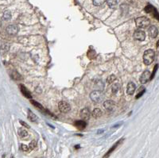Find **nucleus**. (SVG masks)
Listing matches in <instances>:
<instances>
[{
  "label": "nucleus",
  "instance_id": "23",
  "mask_svg": "<svg viewBox=\"0 0 159 158\" xmlns=\"http://www.w3.org/2000/svg\"><path fill=\"white\" fill-rule=\"evenodd\" d=\"M115 80H116V76L112 74V75H111L108 76L107 80V84H113V82Z\"/></svg>",
  "mask_w": 159,
  "mask_h": 158
},
{
  "label": "nucleus",
  "instance_id": "4",
  "mask_svg": "<svg viewBox=\"0 0 159 158\" xmlns=\"http://www.w3.org/2000/svg\"><path fill=\"white\" fill-rule=\"evenodd\" d=\"M123 138H121L120 140L117 141H116V142H115V144H114V145H112L109 149H108V151H107V152L103 155V158H108V157L112 154V152H113L117 149V147L123 142Z\"/></svg>",
  "mask_w": 159,
  "mask_h": 158
},
{
  "label": "nucleus",
  "instance_id": "29",
  "mask_svg": "<svg viewBox=\"0 0 159 158\" xmlns=\"http://www.w3.org/2000/svg\"><path fill=\"white\" fill-rule=\"evenodd\" d=\"M157 69H158V64H157L154 65L153 69V72H152V73H151V75H150V80H153V77H154V75H155L156 72H157Z\"/></svg>",
  "mask_w": 159,
  "mask_h": 158
},
{
  "label": "nucleus",
  "instance_id": "31",
  "mask_svg": "<svg viewBox=\"0 0 159 158\" xmlns=\"http://www.w3.org/2000/svg\"><path fill=\"white\" fill-rule=\"evenodd\" d=\"M21 149L24 152H28L29 149V146H27L26 145H24V144H22L21 145Z\"/></svg>",
  "mask_w": 159,
  "mask_h": 158
},
{
  "label": "nucleus",
  "instance_id": "6",
  "mask_svg": "<svg viewBox=\"0 0 159 158\" xmlns=\"http://www.w3.org/2000/svg\"><path fill=\"white\" fill-rule=\"evenodd\" d=\"M58 108L61 112L62 113H68L71 110V106L69 103H68L66 101H61L58 103Z\"/></svg>",
  "mask_w": 159,
  "mask_h": 158
},
{
  "label": "nucleus",
  "instance_id": "2",
  "mask_svg": "<svg viewBox=\"0 0 159 158\" xmlns=\"http://www.w3.org/2000/svg\"><path fill=\"white\" fill-rule=\"evenodd\" d=\"M135 23H136L137 27L141 28V29H144V28H146L150 26V21L146 17H139V18H136Z\"/></svg>",
  "mask_w": 159,
  "mask_h": 158
},
{
  "label": "nucleus",
  "instance_id": "16",
  "mask_svg": "<svg viewBox=\"0 0 159 158\" xmlns=\"http://www.w3.org/2000/svg\"><path fill=\"white\" fill-rule=\"evenodd\" d=\"M10 50V45L9 44H3L0 46V53L2 55L7 53Z\"/></svg>",
  "mask_w": 159,
  "mask_h": 158
},
{
  "label": "nucleus",
  "instance_id": "20",
  "mask_svg": "<svg viewBox=\"0 0 159 158\" xmlns=\"http://www.w3.org/2000/svg\"><path fill=\"white\" fill-rule=\"evenodd\" d=\"M3 19L5 20V21H9V20H11V11H5L4 12H3Z\"/></svg>",
  "mask_w": 159,
  "mask_h": 158
},
{
  "label": "nucleus",
  "instance_id": "8",
  "mask_svg": "<svg viewBox=\"0 0 159 158\" xmlns=\"http://www.w3.org/2000/svg\"><path fill=\"white\" fill-rule=\"evenodd\" d=\"M150 75H151V73L148 70H146L145 72H143L142 74L140 76V82H141V84H144L147 83L149 80H150Z\"/></svg>",
  "mask_w": 159,
  "mask_h": 158
},
{
  "label": "nucleus",
  "instance_id": "17",
  "mask_svg": "<svg viewBox=\"0 0 159 158\" xmlns=\"http://www.w3.org/2000/svg\"><path fill=\"white\" fill-rule=\"evenodd\" d=\"M28 119L30 122H33V123L37 122V119L36 114L33 112H32L30 110H28Z\"/></svg>",
  "mask_w": 159,
  "mask_h": 158
},
{
  "label": "nucleus",
  "instance_id": "28",
  "mask_svg": "<svg viewBox=\"0 0 159 158\" xmlns=\"http://www.w3.org/2000/svg\"><path fill=\"white\" fill-rule=\"evenodd\" d=\"M146 92V89L143 88V87H142L141 88H140V91H139V92H138V94L136 95V99H139L140 97H142V95H143V94Z\"/></svg>",
  "mask_w": 159,
  "mask_h": 158
},
{
  "label": "nucleus",
  "instance_id": "19",
  "mask_svg": "<svg viewBox=\"0 0 159 158\" xmlns=\"http://www.w3.org/2000/svg\"><path fill=\"white\" fill-rule=\"evenodd\" d=\"M18 135L21 138H26L28 137V132L24 129L20 128V129H18Z\"/></svg>",
  "mask_w": 159,
  "mask_h": 158
},
{
  "label": "nucleus",
  "instance_id": "11",
  "mask_svg": "<svg viewBox=\"0 0 159 158\" xmlns=\"http://www.w3.org/2000/svg\"><path fill=\"white\" fill-rule=\"evenodd\" d=\"M103 106L107 110H113L115 106V102L112 100H107L104 102Z\"/></svg>",
  "mask_w": 159,
  "mask_h": 158
},
{
  "label": "nucleus",
  "instance_id": "27",
  "mask_svg": "<svg viewBox=\"0 0 159 158\" xmlns=\"http://www.w3.org/2000/svg\"><path fill=\"white\" fill-rule=\"evenodd\" d=\"M36 147H37V141L35 140H33L29 145V150H33Z\"/></svg>",
  "mask_w": 159,
  "mask_h": 158
},
{
  "label": "nucleus",
  "instance_id": "14",
  "mask_svg": "<svg viewBox=\"0 0 159 158\" xmlns=\"http://www.w3.org/2000/svg\"><path fill=\"white\" fill-rule=\"evenodd\" d=\"M135 88H136L135 84L133 82H130V83H128L127 87V93L129 95H132L135 93Z\"/></svg>",
  "mask_w": 159,
  "mask_h": 158
},
{
  "label": "nucleus",
  "instance_id": "1",
  "mask_svg": "<svg viewBox=\"0 0 159 158\" xmlns=\"http://www.w3.org/2000/svg\"><path fill=\"white\" fill-rule=\"evenodd\" d=\"M155 53L153 49H147L143 54V63L146 65H150L154 60Z\"/></svg>",
  "mask_w": 159,
  "mask_h": 158
},
{
  "label": "nucleus",
  "instance_id": "26",
  "mask_svg": "<svg viewBox=\"0 0 159 158\" xmlns=\"http://www.w3.org/2000/svg\"><path fill=\"white\" fill-rule=\"evenodd\" d=\"M118 88H119V85L118 84H114L111 87V91L113 94H116L118 91Z\"/></svg>",
  "mask_w": 159,
  "mask_h": 158
},
{
  "label": "nucleus",
  "instance_id": "13",
  "mask_svg": "<svg viewBox=\"0 0 159 158\" xmlns=\"http://www.w3.org/2000/svg\"><path fill=\"white\" fill-rule=\"evenodd\" d=\"M74 125H75V126H76L78 130H80L85 129L86 126H87V123H86V122L84 121V120H79V121H76V122H75Z\"/></svg>",
  "mask_w": 159,
  "mask_h": 158
},
{
  "label": "nucleus",
  "instance_id": "9",
  "mask_svg": "<svg viewBox=\"0 0 159 158\" xmlns=\"http://www.w3.org/2000/svg\"><path fill=\"white\" fill-rule=\"evenodd\" d=\"M80 115H81V118L84 121H87L90 118L91 113H90V111H89V110L88 108H84V109L81 110V113H80Z\"/></svg>",
  "mask_w": 159,
  "mask_h": 158
},
{
  "label": "nucleus",
  "instance_id": "21",
  "mask_svg": "<svg viewBox=\"0 0 159 158\" xmlns=\"http://www.w3.org/2000/svg\"><path fill=\"white\" fill-rule=\"evenodd\" d=\"M106 1L108 7L111 9L115 8V7L117 6V0H106Z\"/></svg>",
  "mask_w": 159,
  "mask_h": 158
},
{
  "label": "nucleus",
  "instance_id": "34",
  "mask_svg": "<svg viewBox=\"0 0 159 158\" xmlns=\"http://www.w3.org/2000/svg\"><path fill=\"white\" fill-rule=\"evenodd\" d=\"M156 45H157V47H158V46H159V41H158V42H157V44H156Z\"/></svg>",
  "mask_w": 159,
  "mask_h": 158
},
{
  "label": "nucleus",
  "instance_id": "12",
  "mask_svg": "<svg viewBox=\"0 0 159 158\" xmlns=\"http://www.w3.org/2000/svg\"><path fill=\"white\" fill-rule=\"evenodd\" d=\"M19 88H20V91H21V92L22 93V95L26 97V98H27V99H31L32 98V95H31V94H30V92L28 91V89L24 86V85H22V84H20V86H19Z\"/></svg>",
  "mask_w": 159,
  "mask_h": 158
},
{
  "label": "nucleus",
  "instance_id": "18",
  "mask_svg": "<svg viewBox=\"0 0 159 158\" xmlns=\"http://www.w3.org/2000/svg\"><path fill=\"white\" fill-rule=\"evenodd\" d=\"M101 115H102V111H101V110L99 109V108L94 109L93 111L92 112V116L93 118H98L101 117Z\"/></svg>",
  "mask_w": 159,
  "mask_h": 158
},
{
  "label": "nucleus",
  "instance_id": "15",
  "mask_svg": "<svg viewBox=\"0 0 159 158\" xmlns=\"http://www.w3.org/2000/svg\"><path fill=\"white\" fill-rule=\"evenodd\" d=\"M11 77L14 79V80H22V79H23L22 75L19 72H18L17 71H13L11 72Z\"/></svg>",
  "mask_w": 159,
  "mask_h": 158
},
{
  "label": "nucleus",
  "instance_id": "30",
  "mask_svg": "<svg viewBox=\"0 0 159 158\" xmlns=\"http://www.w3.org/2000/svg\"><path fill=\"white\" fill-rule=\"evenodd\" d=\"M152 14H153V18H156L157 21H159V14H158L157 11L156 10V8H154V9H153V11Z\"/></svg>",
  "mask_w": 159,
  "mask_h": 158
},
{
  "label": "nucleus",
  "instance_id": "25",
  "mask_svg": "<svg viewBox=\"0 0 159 158\" xmlns=\"http://www.w3.org/2000/svg\"><path fill=\"white\" fill-rule=\"evenodd\" d=\"M153 9H154V7H153L152 5H147V6L145 7L144 11H145L146 13H147V14H152Z\"/></svg>",
  "mask_w": 159,
  "mask_h": 158
},
{
  "label": "nucleus",
  "instance_id": "5",
  "mask_svg": "<svg viewBox=\"0 0 159 158\" xmlns=\"http://www.w3.org/2000/svg\"><path fill=\"white\" fill-rule=\"evenodd\" d=\"M6 31H7V33L8 35H10V36H15V35L18 34V33L19 31V28L16 25H9L6 28Z\"/></svg>",
  "mask_w": 159,
  "mask_h": 158
},
{
  "label": "nucleus",
  "instance_id": "7",
  "mask_svg": "<svg viewBox=\"0 0 159 158\" xmlns=\"http://www.w3.org/2000/svg\"><path fill=\"white\" fill-rule=\"evenodd\" d=\"M134 38L135 39V40L142 42L145 40V38H146V33L144 31H142L141 29H137L134 33Z\"/></svg>",
  "mask_w": 159,
  "mask_h": 158
},
{
  "label": "nucleus",
  "instance_id": "32",
  "mask_svg": "<svg viewBox=\"0 0 159 158\" xmlns=\"http://www.w3.org/2000/svg\"><path fill=\"white\" fill-rule=\"evenodd\" d=\"M20 122V123H21V125L22 126H23L25 128H26V129H29V125H27L25 122H23V121H22V120H20L19 121Z\"/></svg>",
  "mask_w": 159,
  "mask_h": 158
},
{
  "label": "nucleus",
  "instance_id": "10",
  "mask_svg": "<svg viewBox=\"0 0 159 158\" xmlns=\"http://www.w3.org/2000/svg\"><path fill=\"white\" fill-rule=\"evenodd\" d=\"M148 33H149V36L150 37L155 38V37H157V36L158 34V30L155 26H151L148 29Z\"/></svg>",
  "mask_w": 159,
  "mask_h": 158
},
{
  "label": "nucleus",
  "instance_id": "24",
  "mask_svg": "<svg viewBox=\"0 0 159 158\" xmlns=\"http://www.w3.org/2000/svg\"><path fill=\"white\" fill-rule=\"evenodd\" d=\"M105 2H106V0H92L93 4H94L95 6H96V7L102 6Z\"/></svg>",
  "mask_w": 159,
  "mask_h": 158
},
{
  "label": "nucleus",
  "instance_id": "22",
  "mask_svg": "<svg viewBox=\"0 0 159 158\" xmlns=\"http://www.w3.org/2000/svg\"><path fill=\"white\" fill-rule=\"evenodd\" d=\"M30 103H32L34 106H36L37 108H38L40 110H44V108H43V106H42V105L41 103H39L38 102H37V101H35L33 99H30Z\"/></svg>",
  "mask_w": 159,
  "mask_h": 158
},
{
  "label": "nucleus",
  "instance_id": "33",
  "mask_svg": "<svg viewBox=\"0 0 159 158\" xmlns=\"http://www.w3.org/2000/svg\"><path fill=\"white\" fill-rule=\"evenodd\" d=\"M74 148H75V149H80V148H81V146H80V145H76V146H75V147H74Z\"/></svg>",
  "mask_w": 159,
  "mask_h": 158
},
{
  "label": "nucleus",
  "instance_id": "3",
  "mask_svg": "<svg viewBox=\"0 0 159 158\" xmlns=\"http://www.w3.org/2000/svg\"><path fill=\"white\" fill-rule=\"evenodd\" d=\"M90 99L93 103H100L103 100V93L100 91H93L90 94Z\"/></svg>",
  "mask_w": 159,
  "mask_h": 158
}]
</instances>
